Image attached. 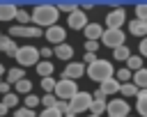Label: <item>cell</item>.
<instances>
[{
  "label": "cell",
  "instance_id": "6da1fadb",
  "mask_svg": "<svg viewBox=\"0 0 147 117\" xmlns=\"http://www.w3.org/2000/svg\"><path fill=\"white\" fill-rule=\"evenodd\" d=\"M57 16H60V11H57L55 5H37L32 9V14H30V18H32V23L37 28H51V25H55Z\"/></svg>",
  "mask_w": 147,
  "mask_h": 117
},
{
  "label": "cell",
  "instance_id": "7a4b0ae2",
  "mask_svg": "<svg viewBox=\"0 0 147 117\" xmlns=\"http://www.w3.org/2000/svg\"><path fill=\"white\" fill-rule=\"evenodd\" d=\"M85 71H87V76H90L92 80H96V83H103V80H108V78L115 76L113 64H110L108 60H99V57H96L92 64H87Z\"/></svg>",
  "mask_w": 147,
  "mask_h": 117
},
{
  "label": "cell",
  "instance_id": "3957f363",
  "mask_svg": "<svg viewBox=\"0 0 147 117\" xmlns=\"http://www.w3.org/2000/svg\"><path fill=\"white\" fill-rule=\"evenodd\" d=\"M78 92H80V89H78L76 80H69V78H60V80H55V89H53L55 99L69 101V99H71V96H76Z\"/></svg>",
  "mask_w": 147,
  "mask_h": 117
},
{
  "label": "cell",
  "instance_id": "277c9868",
  "mask_svg": "<svg viewBox=\"0 0 147 117\" xmlns=\"http://www.w3.org/2000/svg\"><path fill=\"white\" fill-rule=\"evenodd\" d=\"M14 57H16L18 67H32V64H37L41 60L39 57V48H34V46H21Z\"/></svg>",
  "mask_w": 147,
  "mask_h": 117
},
{
  "label": "cell",
  "instance_id": "5b68a950",
  "mask_svg": "<svg viewBox=\"0 0 147 117\" xmlns=\"http://www.w3.org/2000/svg\"><path fill=\"white\" fill-rule=\"evenodd\" d=\"M90 103H92V94L78 92L76 96L69 99V110H71V115H78V112H83V110H90Z\"/></svg>",
  "mask_w": 147,
  "mask_h": 117
},
{
  "label": "cell",
  "instance_id": "8992f818",
  "mask_svg": "<svg viewBox=\"0 0 147 117\" xmlns=\"http://www.w3.org/2000/svg\"><path fill=\"white\" fill-rule=\"evenodd\" d=\"M124 37H126V34H124L122 30H108V28H106L103 34H101V44L115 50L117 46H124Z\"/></svg>",
  "mask_w": 147,
  "mask_h": 117
},
{
  "label": "cell",
  "instance_id": "52a82bcc",
  "mask_svg": "<svg viewBox=\"0 0 147 117\" xmlns=\"http://www.w3.org/2000/svg\"><path fill=\"white\" fill-rule=\"evenodd\" d=\"M129 103L124 99H113L110 103H106V112L108 117H129Z\"/></svg>",
  "mask_w": 147,
  "mask_h": 117
},
{
  "label": "cell",
  "instance_id": "ba28073f",
  "mask_svg": "<svg viewBox=\"0 0 147 117\" xmlns=\"http://www.w3.org/2000/svg\"><path fill=\"white\" fill-rule=\"evenodd\" d=\"M124 21H126V16H124V9H122V7H119V9H113V11L106 16V25H108V30H122Z\"/></svg>",
  "mask_w": 147,
  "mask_h": 117
},
{
  "label": "cell",
  "instance_id": "9c48e42d",
  "mask_svg": "<svg viewBox=\"0 0 147 117\" xmlns=\"http://www.w3.org/2000/svg\"><path fill=\"white\" fill-rule=\"evenodd\" d=\"M9 34L11 37H39L44 32L37 25H14V28H9Z\"/></svg>",
  "mask_w": 147,
  "mask_h": 117
},
{
  "label": "cell",
  "instance_id": "30bf717a",
  "mask_svg": "<svg viewBox=\"0 0 147 117\" xmlns=\"http://www.w3.org/2000/svg\"><path fill=\"white\" fill-rule=\"evenodd\" d=\"M67 23H69V28H71V30H83V28L87 25V14H83V9L78 7L74 14H69Z\"/></svg>",
  "mask_w": 147,
  "mask_h": 117
},
{
  "label": "cell",
  "instance_id": "8fae6325",
  "mask_svg": "<svg viewBox=\"0 0 147 117\" xmlns=\"http://www.w3.org/2000/svg\"><path fill=\"white\" fill-rule=\"evenodd\" d=\"M64 37H67L64 28H60V25H51V28H46V39H48L51 44H64Z\"/></svg>",
  "mask_w": 147,
  "mask_h": 117
},
{
  "label": "cell",
  "instance_id": "7c38bea8",
  "mask_svg": "<svg viewBox=\"0 0 147 117\" xmlns=\"http://www.w3.org/2000/svg\"><path fill=\"white\" fill-rule=\"evenodd\" d=\"M83 32H85L87 41H99L101 34H103V28H101V23H87V25L83 28Z\"/></svg>",
  "mask_w": 147,
  "mask_h": 117
},
{
  "label": "cell",
  "instance_id": "4fadbf2b",
  "mask_svg": "<svg viewBox=\"0 0 147 117\" xmlns=\"http://www.w3.org/2000/svg\"><path fill=\"white\" fill-rule=\"evenodd\" d=\"M83 71H85V64H83V62H69L67 69H64V76H62V78L76 80L78 76H83Z\"/></svg>",
  "mask_w": 147,
  "mask_h": 117
},
{
  "label": "cell",
  "instance_id": "5bb4252c",
  "mask_svg": "<svg viewBox=\"0 0 147 117\" xmlns=\"http://www.w3.org/2000/svg\"><path fill=\"white\" fill-rule=\"evenodd\" d=\"M16 11H18L16 5H11V2H0V21H11V18H16Z\"/></svg>",
  "mask_w": 147,
  "mask_h": 117
},
{
  "label": "cell",
  "instance_id": "9a60e30c",
  "mask_svg": "<svg viewBox=\"0 0 147 117\" xmlns=\"http://www.w3.org/2000/svg\"><path fill=\"white\" fill-rule=\"evenodd\" d=\"M129 32L131 34H136V37H147V23L145 21H138V18H133L131 23H129Z\"/></svg>",
  "mask_w": 147,
  "mask_h": 117
},
{
  "label": "cell",
  "instance_id": "2e32d148",
  "mask_svg": "<svg viewBox=\"0 0 147 117\" xmlns=\"http://www.w3.org/2000/svg\"><path fill=\"white\" fill-rule=\"evenodd\" d=\"M0 50H2L5 55H16L18 46H16V41H14L11 37H2V39H0Z\"/></svg>",
  "mask_w": 147,
  "mask_h": 117
},
{
  "label": "cell",
  "instance_id": "e0dca14e",
  "mask_svg": "<svg viewBox=\"0 0 147 117\" xmlns=\"http://www.w3.org/2000/svg\"><path fill=\"white\" fill-rule=\"evenodd\" d=\"M131 78H133L131 83H133L138 89H147V69H145V67H142V69H138Z\"/></svg>",
  "mask_w": 147,
  "mask_h": 117
},
{
  "label": "cell",
  "instance_id": "ac0fdd59",
  "mask_svg": "<svg viewBox=\"0 0 147 117\" xmlns=\"http://www.w3.org/2000/svg\"><path fill=\"white\" fill-rule=\"evenodd\" d=\"M53 53H55L60 60H71V55H74V48H71L69 44H57V46L53 48Z\"/></svg>",
  "mask_w": 147,
  "mask_h": 117
},
{
  "label": "cell",
  "instance_id": "d6986e66",
  "mask_svg": "<svg viewBox=\"0 0 147 117\" xmlns=\"http://www.w3.org/2000/svg\"><path fill=\"white\" fill-rule=\"evenodd\" d=\"M34 67H37V71H39L41 78H48V76H53V71H55V67H53L48 60H39Z\"/></svg>",
  "mask_w": 147,
  "mask_h": 117
},
{
  "label": "cell",
  "instance_id": "ffe728a7",
  "mask_svg": "<svg viewBox=\"0 0 147 117\" xmlns=\"http://www.w3.org/2000/svg\"><path fill=\"white\" fill-rule=\"evenodd\" d=\"M99 89H101V94H103V96H106V94H115V92L119 89V83H117L115 78H108V80H103V83H101V87H99Z\"/></svg>",
  "mask_w": 147,
  "mask_h": 117
},
{
  "label": "cell",
  "instance_id": "44dd1931",
  "mask_svg": "<svg viewBox=\"0 0 147 117\" xmlns=\"http://www.w3.org/2000/svg\"><path fill=\"white\" fill-rule=\"evenodd\" d=\"M23 78H25V71H23L21 67H16V69H9V71H7V83H9V85H16V83H18V80H23Z\"/></svg>",
  "mask_w": 147,
  "mask_h": 117
},
{
  "label": "cell",
  "instance_id": "7402d4cb",
  "mask_svg": "<svg viewBox=\"0 0 147 117\" xmlns=\"http://www.w3.org/2000/svg\"><path fill=\"white\" fill-rule=\"evenodd\" d=\"M136 96H138V106H136L138 112H140L142 117H147V89H138Z\"/></svg>",
  "mask_w": 147,
  "mask_h": 117
},
{
  "label": "cell",
  "instance_id": "603a6c76",
  "mask_svg": "<svg viewBox=\"0 0 147 117\" xmlns=\"http://www.w3.org/2000/svg\"><path fill=\"white\" fill-rule=\"evenodd\" d=\"M103 110H106V99H92V103H90V112L96 115V117H101Z\"/></svg>",
  "mask_w": 147,
  "mask_h": 117
},
{
  "label": "cell",
  "instance_id": "cb8c5ba5",
  "mask_svg": "<svg viewBox=\"0 0 147 117\" xmlns=\"http://www.w3.org/2000/svg\"><path fill=\"white\" fill-rule=\"evenodd\" d=\"M126 69H129L131 73H136L138 69H142V57H140V55H131V57L126 60Z\"/></svg>",
  "mask_w": 147,
  "mask_h": 117
},
{
  "label": "cell",
  "instance_id": "d4e9b609",
  "mask_svg": "<svg viewBox=\"0 0 147 117\" xmlns=\"http://www.w3.org/2000/svg\"><path fill=\"white\" fill-rule=\"evenodd\" d=\"M14 87H16V92H21V94H25V96H28V94H30V89H32V83H30V78H23V80H18Z\"/></svg>",
  "mask_w": 147,
  "mask_h": 117
},
{
  "label": "cell",
  "instance_id": "484cf974",
  "mask_svg": "<svg viewBox=\"0 0 147 117\" xmlns=\"http://www.w3.org/2000/svg\"><path fill=\"white\" fill-rule=\"evenodd\" d=\"M119 92H122L124 96H136V94H138V87L129 80V83H122V85H119Z\"/></svg>",
  "mask_w": 147,
  "mask_h": 117
},
{
  "label": "cell",
  "instance_id": "4316f807",
  "mask_svg": "<svg viewBox=\"0 0 147 117\" xmlns=\"http://www.w3.org/2000/svg\"><path fill=\"white\" fill-rule=\"evenodd\" d=\"M53 108L60 112V117H67V115H71V110H69V101H62V99H57Z\"/></svg>",
  "mask_w": 147,
  "mask_h": 117
},
{
  "label": "cell",
  "instance_id": "83f0119b",
  "mask_svg": "<svg viewBox=\"0 0 147 117\" xmlns=\"http://www.w3.org/2000/svg\"><path fill=\"white\" fill-rule=\"evenodd\" d=\"M113 57H115V60H124V62H126V60L131 57V53H129V48H126V46H117V48L113 50Z\"/></svg>",
  "mask_w": 147,
  "mask_h": 117
},
{
  "label": "cell",
  "instance_id": "f1b7e54d",
  "mask_svg": "<svg viewBox=\"0 0 147 117\" xmlns=\"http://www.w3.org/2000/svg\"><path fill=\"white\" fill-rule=\"evenodd\" d=\"M131 76H133V73H131L129 69H119V71H117V73H115L113 78H115V80H117V83L122 85V83H129V80H131Z\"/></svg>",
  "mask_w": 147,
  "mask_h": 117
},
{
  "label": "cell",
  "instance_id": "f546056e",
  "mask_svg": "<svg viewBox=\"0 0 147 117\" xmlns=\"http://www.w3.org/2000/svg\"><path fill=\"white\" fill-rule=\"evenodd\" d=\"M41 87H44V94H53V89H55V80H53V76L41 78Z\"/></svg>",
  "mask_w": 147,
  "mask_h": 117
},
{
  "label": "cell",
  "instance_id": "4dcf8cb0",
  "mask_svg": "<svg viewBox=\"0 0 147 117\" xmlns=\"http://www.w3.org/2000/svg\"><path fill=\"white\" fill-rule=\"evenodd\" d=\"M0 103H5L7 108H14V106H18V94H14V92H9V94H5V99H2Z\"/></svg>",
  "mask_w": 147,
  "mask_h": 117
},
{
  "label": "cell",
  "instance_id": "1f68e13d",
  "mask_svg": "<svg viewBox=\"0 0 147 117\" xmlns=\"http://www.w3.org/2000/svg\"><path fill=\"white\" fill-rule=\"evenodd\" d=\"M136 18L147 23V2H140V5H136Z\"/></svg>",
  "mask_w": 147,
  "mask_h": 117
},
{
  "label": "cell",
  "instance_id": "d6a6232c",
  "mask_svg": "<svg viewBox=\"0 0 147 117\" xmlns=\"http://www.w3.org/2000/svg\"><path fill=\"white\" fill-rule=\"evenodd\" d=\"M55 7H57V11H67V14H74V11L78 9L76 2H60V5H55Z\"/></svg>",
  "mask_w": 147,
  "mask_h": 117
},
{
  "label": "cell",
  "instance_id": "836d02e7",
  "mask_svg": "<svg viewBox=\"0 0 147 117\" xmlns=\"http://www.w3.org/2000/svg\"><path fill=\"white\" fill-rule=\"evenodd\" d=\"M55 101H57V99H55V94H44V99H39V103L44 106V110H46V108H53V106H55Z\"/></svg>",
  "mask_w": 147,
  "mask_h": 117
},
{
  "label": "cell",
  "instance_id": "e575fe53",
  "mask_svg": "<svg viewBox=\"0 0 147 117\" xmlns=\"http://www.w3.org/2000/svg\"><path fill=\"white\" fill-rule=\"evenodd\" d=\"M16 21H18V25H28V21H32V18H30V14L25 9H18L16 11Z\"/></svg>",
  "mask_w": 147,
  "mask_h": 117
},
{
  "label": "cell",
  "instance_id": "d590c367",
  "mask_svg": "<svg viewBox=\"0 0 147 117\" xmlns=\"http://www.w3.org/2000/svg\"><path fill=\"white\" fill-rule=\"evenodd\" d=\"M34 106H39V99H37L34 94H28V96H25V108L34 110Z\"/></svg>",
  "mask_w": 147,
  "mask_h": 117
},
{
  "label": "cell",
  "instance_id": "8d00e7d4",
  "mask_svg": "<svg viewBox=\"0 0 147 117\" xmlns=\"http://www.w3.org/2000/svg\"><path fill=\"white\" fill-rule=\"evenodd\" d=\"M14 117H37V115H34V110H30V108H18Z\"/></svg>",
  "mask_w": 147,
  "mask_h": 117
},
{
  "label": "cell",
  "instance_id": "74e56055",
  "mask_svg": "<svg viewBox=\"0 0 147 117\" xmlns=\"http://www.w3.org/2000/svg\"><path fill=\"white\" fill-rule=\"evenodd\" d=\"M85 50L96 55V50H99V41H87V44H85Z\"/></svg>",
  "mask_w": 147,
  "mask_h": 117
},
{
  "label": "cell",
  "instance_id": "f35d334b",
  "mask_svg": "<svg viewBox=\"0 0 147 117\" xmlns=\"http://www.w3.org/2000/svg\"><path fill=\"white\" fill-rule=\"evenodd\" d=\"M39 117H60V112H57L55 108H46V110H44Z\"/></svg>",
  "mask_w": 147,
  "mask_h": 117
},
{
  "label": "cell",
  "instance_id": "ab89813d",
  "mask_svg": "<svg viewBox=\"0 0 147 117\" xmlns=\"http://www.w3.org/2000/svg\"><path fill=\"white\" fill-rule=\"evenodd\" d=\"M53 55V48H39V57H44V60H48Z\"/></svg>",
  "mask_w": 147,
  "mask_h": 117
},
{
  "label": "cell",
  "instance_id": "60d3db41",
  "mask_svg": "<svg viewBox=\"0 0 147 117\" xmlns=\"http://www.w3.org/2000/svg\"><path fill=\"white\" fill-rule=\"evenodd\" d=\"M94 60H96V55H94V53H85V57H83V64H92Z\"/></svg>",
  "mask_w": 147,
  "mask_h": 117
},
{
  "label": "cell",
  "instance_id": "b9f144b4",
  "mask_svg": "<svg viewBox=\"0 0 147 117\" xmlns=\"http://www.w3.org/2000/svg\"><path fill=\"white\" fill-rule=\"evenodd\" d=\"M140 53H142V57H147V37L140 41Z\"/></svg>",
  "mask_w": 147,
  "mask_h": 117
},
{
  "label": "cell",
  "instance_id": "7bdbcfd3",
  "mask_svg": "<svg viewBox=\"0 0 147 117\" xmlns=\"http://www.w3.org/2000/svg\"><path fill=\"white\" fill-rule=\"evenodd\" d=\"M0 92H2V94H9V83H7V80L0 83Z\"/></svg>",
  "mask_w": 147,
  "mask_h": 117
},
{
  "label": "cell",
  "instance_id": "ee69618b",
  "mask_svg": "<svg viewBox=\"0 0 147 117\" xmlns=\"http://www.w3.org/2000/svg\"><path fill=\"white\" fill-rule=\"evenodd\" d=\"M7 110H9V108H7L5 103H0V117H5V115H7Z\"/></svg>",
  "mask_w": 147,
  "mask_h": 117
},
{
  "label": "cell",
  "instance_id": "f6af8a7d",
  "mask_svg": "<svg viewBox=\"0 0 147 117\" xmlns=\"http://www.w3.org/2000/svg\"><path fill=\"white\" fill-rule=\"evenodd\" d=\"M5 71H7V69H5L2 64H0V83H2V76H5Z\"/></svg>",
  "mask_w": 147,
  "mask_h": 117
},
{
  "label": "cell",
  "instance_id": "bcb514c9",
  "mask_svg": "<svg viewBox=\"0 0 147 117\" xmlns=\"http://www.w3.org/2000/svg\"><path fill=\"white\" fill-rule=\"evenodd\" d=\"M67 117H76V115H67Z\"/></svg>",
  "mask_w": 147,
  "mask_h": 117
},
{
  "label": "cell",
  "instance_id": "7dc6e473",
  "mask_svg": "<svg viewBox=\"0 0 147 117\" xmlns=\"http://www.w3.org/2000/svg\"><path fill=\"white\" fill-rule=\"evenodd\" d=\"M0 39H2V32H0Z\"/></svg>",
  "mask_w": 147,
  "mask_h": 117
},
{
  "label": "cell",
  "instance_id": "c3c4849f",
  "mask_svg": "<svg viewBox=\"0 0 147 117\" xmlns=\"http://www.w3.org/2000/svg\"><path fill=\"white\" fill-rule=\"evenodd\" d=\"M90 117H96V115H90Z\"/></svg>",
  "mask_w": 147,
  "mask_h": 117
},
{
  "label": "cell",
  "instance_id": "681fc988",
  "mask_svg": "<svg viewBox=\"0 0 147 117\" xmlns=\"http://www.w3.org/2000/svg\"><path fill=\"white\" fill-rule=\"evenodd\" d=\"M129 117H131V115H129Z\"/></svg>",
  "mask_w": 147,
  "mask_h": 117
}]
</instances>
